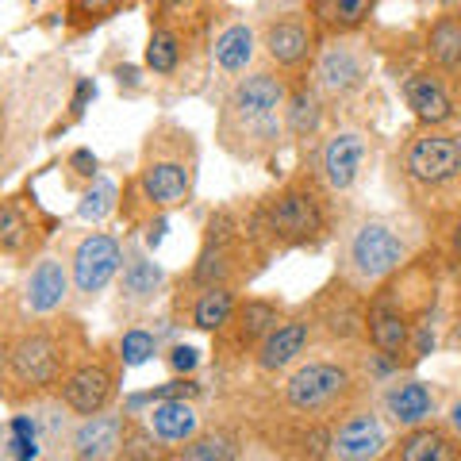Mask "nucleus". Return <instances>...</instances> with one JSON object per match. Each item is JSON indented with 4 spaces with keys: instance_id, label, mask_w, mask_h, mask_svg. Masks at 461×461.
Wrapping results in <instances>:
<instances>
[{
    "instance_id": "f257e3e1",
    "label": "nucleus",
    "mask_w": 461,
    "mask_h": 461,
    "mask_svg": "<svg viewBox=\"0 0 461 461\" xmlns=\"http://www.w3.org/2000/svg\"><path fill=\"white\" fill-rule=\"evenodd\" d=\"M93 350L77 315H47L27 323H0V396L8 411L54 400L58 388Z\"/></svg>"
},
{
    "instance_id": "f03ea898",
    "label": "nucleus",
    "mask_w": 461,
    "mask_h": 461,
    "mask_svg": "<svg viewBox=\"0 0 461 461\" xmlns=\"http://www.w3.org/2000/svg\"><path fill=\"white\" fill-rule=\"evenodd\" d=\"M200 181L196 135L177 120H158L139 150V169L123 181L120 215L127 227H147L158 215L189 208Z\"/></svg>"
},
{
    "instance_id": "7ed1b4c3",
    "label": "nucleus",
    "mask_w": 461,
    "mask_h": 461,
    "mask_svg": "<svg viewBox=\"0 0 461 461\" xmlns=\"http://www.w3.org/2000/svg\"><path fill=\"white\" fill-rule=\"evenodd\" d=\"M293 81L296 77L281 74L277 66L250 69L230 81L215 112V147L247 166L273 162L288 139L285 112Z\"/></svg>"
},
{
    "instance_id": "20e7f679",
    "label": "nucleus",
    "mask_w": 461,
    "mask_h": 461,
    "mask_svg": "<svg viewBox=\"0 0 461 461\" xmlns=\"http://www.w3.org/2000/svg\"><path fill=\"white\" fill-rule=\"evenodd\" d=\"M339 196L315 166H300L273 193L250 200L254 223L273 254H320L339 235Z\"/></svg>"
},
{
    "instance_id": "39448f33",
    "label": "nucleus",
    "mask_w": 461,
    "mask_h": 461,
    "mask_svg": "<svg viewBox=\"0 0 461 461\" xmlns=\"http://www.w3.org/2000/svg\"><path fill=\"white\" fill-rule=\"evenodd\" d=\"M366 346L357 350H330V354H315L296 362L293 369L281 377V388L273 393L277 415H293V420H308V423H335L346 411L369 403V369L362 357Z\"/></svg>"
},
{
    "instance_id": "423d86ee",
    "label": "nucleus",
    "mask_w": 461,
    "mask_h": 461,
    "mask_svg": "<svg viewBox=\"0 0 461 461\" xmlns=\"http://www.w3.org/2000/svg\"><path fill=\"white\" fill-rule=\"evenodd\" d=\"M269 242L254 223L250 204H223L215 208L204 227H200V247L189 273L181 281L196 288L204 285H227V288H250L273 262Z\"/></svg>"
},
{
    "instance_id": "0eeeda50",
    "label": "nucleus",
    "mask_w": 461,
    "mask_h": 461,
    "mask_svg": "<svg viewBox=\"0 0 461 461\" xmlns=\"http://www.w3.org/2000/svg\"><path fill=\"white\" fill-rule=\"evenodd\" d=\"M400 181L411 212L446 227L461 212V135L420 123L400 150Z\"/></svg>"
},
{
    "instance_id": "6e6552de",
    "label": "nucleus",
    "mask_w": 461,
    "mask_h": 461,
    "mask_svg": "<svg viewBox=\"0 0 461 461\" xmlns=\"http://www.w3.org/2000/svg\"><path fill=\"white\" fill-rule=\"evenodd\" d=\"M415 250L408 235L400 230V223L384 220V215H354L339 227V266L350 285L373 293L377 285H384L393 273L408 262Z\"/></svg>"
},
{
    "instance_id": "1a4fd4ad",
    "label": "nucleus",
    "mask_w": 461,
    "mask_h": 461,
    "mask_svg": "<svg viewBox=\"0 0 461 461\" xmlns=\"http://www.w3.org/2000/svg\"><path fill=\"white\" fill-rule=\"evenodd\" d=\"M74 308V273L66 254H39L0 300V323L47 320Z\"/></svg>"
},
{
    "instance_id": "9d476101",
    "label": "nucleus",
    "mask_w": 461,
    "mask_h": 461,
    "mask_svg": "<svg viewBox=\"0 0 461 461\" xmlns=\"http://www.w3.org/2000/svg\"><path fill=\"white\" fill-rule=\"evenodd\" d=\"M315 330V346L327 350H357L366 346V312H369V293L357 288L335 273L320 293L300 304Z\"/></svg>"
},
{
    "instance_id": "9b49d317",
    "label": "nucleus",
    "mask_w": 461,
    "mask_h": 461,
    "mask_svg": "<svg viewBox=\"0 0 461 461\" xmlns=\"http://www.w3.org/2000/svg\"><path fill=\"white\" fill-rule=\"evenodd\" d=\"M288 315V304L277 296H239L230 320L212 335V362L223 373H239L254 362L258 346L269 339V330Z\"/></svg>"
},
{
    "instance_id": "f8f14e48",
    "label": "nucleus",
    "mask_w": 461,
    "mask_h": 461,
    "mask_svg": "<svg viewBox=\"0 0 461 461\" xmlns=\"http://www.w3.org/2000/svg\"><path fill=\"white\" fill-rule=\"evenodd\" d=\"M62 230V220L35 196L32 185L0 200V254L12 266H32L47 254V242Z\"/></svg>"
},
{
    "instance_id": "ddd939ff",
    "label": "nucleus",
    "mask_w": 461,
    "mask_h": 461,
    "mask_svg": "<svg viewBox=\"0 0 461 461\" xmlns=\"http://www.w3.org/2000/svg\"><path fill=\"white\" fill-rule=\"evenodd\" d=\"M123 369H127V362L120 354V339L96 342L89 350V357L69 373L62 388H58V400H62L74 415L108 411V408H115V400H120Z\"/></svg>"
},
{
    "instance_id": "4468645a",
    "label": "nucleus",
    "mask_w": 461,
    "mask_h": 461,
    "mask_svg": "<svg viewBox=\"0 0 461 461\" xmlns=\"http://www.w3.org/2000/svg\"><path fill=\"white\" fill-rule=\"evenodd\" d=\"M258 32H262V50L269 58V66H277L288 77H308L315 54H320V47L327 42L312 5L273 12V16L262 20Z\"/></svg>"
},
{
    "instance_id": "2eb2a0df",
    "label": "nucleus",
    "mask_w": 461,
    "mask_h": 461,
    "mask_svg": "<svg viewBox=\"0 0 461 461\" xmlns=\"http://www.w3.org/2000/svg\"><path fill=\"white\" fill-rule=\"evenodd\" d=\"M69 273H74V304L89 308L108 293L112 281H120L127 266V247L112 230H85L66 250Z\"/></svg>"
},
{
    "instance_id": "dca6fc26",
    "label": "nucleus",
    "mask_w": 461,
    "mask_h": 461,
    "mask_svg": "<svg viewBox=\"0 0 461 461\" xmlns=\"http://www.w3.org/2000/svg\"><path fill=\"white\" fill-rule=\"evenodd\" d=\"M308 81L323 93V100H346L369 81V62L350 42V35H330L315 54Z\"/></svg>"
},
{
    "instance_id": "f3484780",
    "label": "nucleus",
    "mask_w": 461,
    "mask_h": 461,
    "mask_svg": "<svg viewBox=\"0 0 461 461\" xmlns=\"http://www.w3.org/2000/svg\"><path fill=\"white\" fill-rule=\"evenodd\" d=\"M384 454H388V430H384V415L377 411L373 400L335 420V430H330V457L335 461H373Z\"/></svg>"
},
{
    "instance_id": "a211bd4d",
    "label": "nucleus",
    "mask_w": 461,
    "mask_h": 461,
    "mask_svg": "<svg viewBox=\"0 0 461 461\" xmlns=\"http://www.w3.org/2000/svg\"><path fill=\"white\" fill-rule=\"evenodd\" d=\"M312 346H315V330L308 323V315L296 308L269 330V339L262 346H258L250 369L258 373V377H285L296 362H304Z\"/></svg>"
},
{
    "instance_id": "6ab92c4d",
    "label": "nucleus",
    "mask_w": 461,
    "mask_h": 461,
    "mask_svg": "<svg viewBox=\"0 0 461 461\" xmlns=\"http://www.w3.org/2000/svg\"><path fill=\"white\" fill-rule=\"evenodd\" d=\"M369 162V135L357 131V127H342V131H330L315 158V169L320 177L330 185L335 196H346L362 181V169Z\"/></svg>"
},
{
    "instance_id": "aec40b11",
    "label": "nucleus",
    "mask_w": 461,
    "mask_h": 461,
    "mask_svg": "<svg viewBox=\"0 0 461 461\" xmlns=\"http://www.w3.org/2000/svg\"><path fill=\"white\" fill-rule=\"evenodd\" d=\"M377 411L384 415V423H393L396 430L430 423L438 415V396L427 381L411 377V373H396L388 377L384 388L377 393Z\"/></svg>"
},
{
    "instance_id": "412c9836",
    "label": "nucleus",
    "mask_w": 461,
    "mask_h": 461,
    "mask_svg": "<svg viewBox=\"0 0 461 461\" xmlns=\"http://www.w3.org/2000/svg\"><path fill=\"white\" fill-rule=\"evenodd\" d=\"M166 269L142 250H127V266L120 273V288H115V315L131 320V315L150 312L166 293Z\"/></svg>"
},
{
    "instance_id": "4be33fe9",
    "label": "nucleus",
    "mask_w": 461,
    "mask_h": 461,
    "mask_svg": "<svg viewBox=\"0 0 461 461\" xmlns=\"http://www.w3.org/2000/svg\"><path fill=\"white\" fill-rule=\"evenodd\" d=\"M239 288H227V285H204L196 288L189 281H177V296H173V320H185L189 327L196 330H208V335H215L227 320L230 312H235L239 304Z\"/></svg>"
},
{
    "instance_id": "5701e85b",
    "label": "nucleus",
    "mask_w": 461,
    "mask_h": 461,
    "mask_svg": "<svg viewBox=\"0 0 461 461\" xmlns=\"http://www.w3.org/2000/svg\"><path fill=\"white\" fill-rule=\"evenodd\" d=\"M123 427H127V411H115V408L96 411V415H77L74 430H69L66 457H77V461L120 457Z\"/></svg>"
},
{
    "instance_id": "b1692460",
    "label": "nucleus",
    "mask_w": 461,
    "mask_h": 461,
    "mask_svg": "<svg viewBox=\"0 0 461 461\" xmlns=\"http://www.w3.org/2000/svg\"><path fill=\"white\" fill-rule=\"evenodd\" d=\"M403 100H408L411 115L423 127H446L457 115L450 81H446L438 69H415V74L403 77Z\"/></svg>"
},
{
    "instance_id": "393cba45",
    "label": "nucleus",
    "mask_w": 461,
    "mask_h": 461,
    "mask_svg": "<svg viewBox=\"0 0 461 461\" xmlns=\"http://www.w3.org/2000/svg\"><path fill=\"white\" fill-rule=\"evenodd\" d=\"M393 461H461V430L446 423H420V427H408L400 430L396 446H388Z\"/></svg>"
},
{
    "instance_id": "a878e982",
    "label": "nucleus",
    "mask_w": 461,
    "mask_h": 461,
    "mask_svg": "<svg viewBox=\"0 0 461 461\" xmlns=\"http://www.w3.org/2000/svg\"><path fill=\"white\" fill-rule=\"evenodd\" d=\"M258 47H262V32L250 20H227L212 39V66L223 77L235 81L242 74H250Z\"/></svg>"
},
{
    "instance_id": "bb28decb",
    "label": "nucleus",
    "mask_w": 461,
    "mask_h": 461,
    "mask_svg": "<svg viewBox=\"0 0 461 461\" xmlns=\"http://www.w3.org/2000/svg\"><path fill=\"white\" fill-rule=\"evenodd\" d=\"M147 423L169 446V454H177L185 442H193L204 430V415H200V408L189 396H166V400H154V408L147 411Z\"/></svg>"
},
{
    "instance_id": "cd10ccee",
    "label": "nucleus",
    "mask_w": 461,
    "mask_h": 461,
    "mask_svg": "<svg viewBox=\"0 0 461 461\" xmlns=\"http://www.w3.org/2000/svg\"><path fill=\"white\" fill-rule=\"evenodd\" d=\"M427 66L461 89V16H438L423 35Z\"/></svg>"
},
{
    "instance_id": "c85d7f7f",
    "label": "nucleus",
    "mask_w": 461,
    "mask_h": 461,
    "mask_svg": "<svg viewBox=\"0 0 461 461\" xmlns=\"http://www.w3.org/2000/svg\"><path fill=\"white\" fill-rule=\"evenodd\" d=\"M285 120H288V135H293V139H300V142L320 139L323 120H327V100H323V93L315 89L308 77H296V81H293Z\"/></svg>"
},
{
    "instance_id": "c756f323",
    "label": "nucleus",
    "mask_w": 461,
    "mask_h": 461,
    "mask_svg": "<svg viewBox=\"0 0 461 461\" xmlns=\"http://www.w3.org/2000/svg\"><path fill=\"white\" fill-rule=\"evenodd\" d=\"M315 20H320L323 35H354L362 32V27L369 23V16L377 12L381 0H308Z\"/></svg>"
},
{
    "instance_id": "7c9ffc66",
    "label": "nucleus",
    "mask_w": 461,
    "mask_h": 461,
    "mask_svg": "<svg viewBox=\"0 0 461 461\" xmlns=\"http://www.w3.org/2000/svg\"><path fill=\"white\" fill-rule=\"evenodd\" d=\"M239 454H242V430L220 423V427H204L193 442H185L173 457H181V461H230Z\"/></svg>"
},
{
    "instance_id": "2f4dec72",
    "label": "nucleus",
    "mask_w": 461,
    "mask_h": 461,
    "mask_svg": "<svg viewBox=\"0 0 461 461\" xmlns=\"http://www.w3.org/2000/svg\"><path fill=\"white\" fill-rule=\"evenodd\" d=\"M185 47H189V39L181 32H173L169 23H150V42H147L142 62H147L154 77H173L185 62Z\"/></svg>"
},
{
    "instance_id": "473e14b6",
    "label": "nucleus",
    "mask_w": 461,
    "mask_h": 461,
    "mask_svg": "<svg viewBox=\"0 0 461 461\" xmlns=\"http://www.w3.org/2000/svg\"><path fill=\"white\" fill-rule=\"evenodd\" d=\"M120 457H123V461H162V457H173V454H169V446L150 430L147 420H139L135 411H127Z\"/></svg>"
},
{
    "instance_id": "72a5a7b5",
    "label": "nucleus",
    "mask_w": 461,
    "mask_h": 461,
    "mask_svg": "<svg viewBox=\"0 0 461 461\" xmlns=\"http://www.w3.org/2000/svg\"><path fill=\"white\" fill-rule=\"evenodd\" d=\"M127 5H131V0H66L69 35H85V32H93V27L108 23L112 16H120Z\"/></svg>"
},
{
    "instance_id": "f704fd0d",
    "label": "nucleus",
    "mask_w": 461,
    "mask_h": 461,
    "mask_svg": "<svg viewBox=\"0 0 461 461\" xmlns=\"http://www.w3.org/2000/svg\"><path fill=\"white\" fill-rule=\"evenodd\" d=\"M108 212H120V200H115V185L104 181V177H96L89 189L81 193V204H77V215L81 220H93L100 223Z\"/></svg>"
},
{
    "instance_id": "c9c22d12",
    "label": "nucleus",
    "mask_w": 461,
    "mask_h": 461,
    "mask_svg": "<svg viewBox=\"0 0 461 461\" xmlns=\"http://www.w3.org/2000/svg\"><path fill=\"white\" fill-rule=\"evenodd\" d=\"M120 354H123L127 369H139V366H147L150 357L158 354V339L150 335L147 327H127L120 335Z\"/></svg>"
},
{
    "instance_id": "e433bc0d",
    "label": "nucleus",
    "mask_w": 461,
    "mask_h": 461,
    "mask_svg": "<svg viewBox=\"0 0 461 461\" xmlns=\"http://www.w3.org/2000/svg\"><path fill=\"white\" fill-rule=\"evenodd\" d=\"M100 177V158L93 154V150H85V147H77L74 154L66 158V185L69 189H77V193H85L89 185Z\"/></svg>"
},
{
    "instance_id": "4c0bfd02",
    "label": "nucleus",
    "mask_w": 461,
    "mask_h": 461,
    "mask_svg": "<svg viewBox=\"0 0 461 461\" xmlns=\"http://www.w3.org/2000/svg\"><path fill=\"white\" fill-rule=\"evenodd\" d=\"M442 230V242H438V250H442V258H446V266H461V212L454 215L446 227H438Z\"/></svg>"
},
{
    "instance_id": "58836bf2",
    "label": "nucleus",
    "mask_w": 461,
    "mask_h": 461,
    "mask_svg": "<svg viewBox=\"0 0 461 461\" xmlns=\"http://www.w3.org/2000/svg\"><path fill=\"white\" fill-rule=\"evenodd\" d=\"M166 366L173 369V373H193L196 366H200V350L196 346H169V354H166Z\"/></svg>"
},
{
    "instance_id": "ea45409f",
    "label": "nucleus",
    "mask_w": 461,
    "mask_h": 461,
    "mask_svg": "<svg viewBox=\"0 0 461 461\" xmlns=\"http://www.w3.org/2000/svg\"><path fill=\"white\" fill-rule=\"evenodd\" d=\"M115 81H120V93H123V89H127V93H139V89H142L135 66H120V69H115Z\"/></svg>"
},
{
    "instance_id": "a19ab883",
    "label": "nucleus",
    "mask_w": 461,
    "mask_h": 461,
    "mask_svg": "<svg viewBox=\"0 0 461 461\" xmlns=\"http://www.w3.org/2000/svg\"><path fill=\"white\" fill-rule=\"evenodd\" d=\"M450 427H454V430H461V396L454 400V408H450Z\"/></svg>"
},
{
    "instance_id": "79ce46f5",
    "label": "nucleus",
    "mask_w": 461,
    "mask_h": 461,
    "mask_svg": "<svg viewBox=\"0 0 461 461\" xmlns=\"http://www.w3.org/2000/svg\"><path fill=\"white\" fill-rule=\"evenodd\" d=\"M435 5H446V8H457L461 0H435Z\"/></svg>"
}]
</instances>
